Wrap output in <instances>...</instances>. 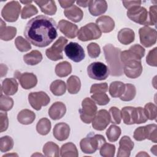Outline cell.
Returning <instances> with one entry per match:
<instances>
[{
	"label": "cell",
	"instance_id": "6da1fadb",
	"mask_svg": "<svg viewBox=\"0 0 157 157\" xmlns=\"http://www.w3.org/2000/svg\"><path fill=\"white\" fill-rule=\"evenodd\" d=\"M56 21L49 17L39 15L28 21L24 35L28 41L38 47L50 44L58 36Z\"/></svg>",
	"mask_w": 157,
	"mask_h": 157
},
{
	"label": "cell",
	"instance_id": "7a4b0ae2",
	"mask_svg": "<svg viewBox=\"0 0 157 157\" xmlns=\"http://www.w3.org/2000/svg\"><path fill=\"white\" fill-rule=\"evenodd\" d=\"M106 62L109 65L110 74L112 76H121L123 73V65L121 62V50L109 44L103 47Z\"/></svg>",
	"mask_w": 157,
	"mask_h": 157
},
{
	"label": "cell",
	"instance_id": "3957f363",
	"mask_svg": "<svg viewBox=\"0 0 157 157\" xmlns=\"http://www.w3.org/2000/svg\"><path fill=\"white\" fill-rule=\"evenodd\" d=\"M105 142L106 141L103 136L90 133L80 140V147L84 153L91 154L99 150Z\"/></svg>",
	"mask_w": 157,
	"mask_h": 157
},
{
	"label": "cell",
	"instance_id": "277c9868",
	"mask_svg": "<svg viewBox=\"0 0 157 157\" xmlns=\"http://www.w3.org/2000/svg\"><path fill=\"white\" fill-rule=\"evenodd\" d=\"M82 107L78 110L80 119L83 123L90 124L97 113V105L92 99L85 98L82 102Z\"/></svg>",
	"mask_w": 157,
	"mask_h": 157
},
{
	"label": "cell",
	"instance_id": "5b68a950",
	"mask_svg": "<svg viewBox=\"0 0 157 157\" xmlns=\"http://www.w3.org/2000/svg\"><path fill=\"white\" fill-rule=\"evenodd\" d=\"M133 137L137 141L148 139L154 143H156L157 125L156 124H150L137 128L134 132Z\"/></svg>",
	"mask_w": 157,
	"mask_h": 157
},
{
	"label": "cell",
	"instance_id": "8992f818",
	"mask_svg": "<svg viewBox=\"0 0 157 157\" xmlns=\"http://www.w3.org/2000/svg\"><path fill=\"white\" fill-rule=\"evenodd\" d=\"M102 32L96 24L90 23L80 28L77 33L78 39L83 42L98 39L101 37Z\"/></svg>",
	"mask_w": 157,
	"mask_h": 157
},
{
	"label": "cell",
	"instance_id": "52a82bcc",
	"mask_svg": "<svg viewBox=\"0 0 157 157\" xmlns=\"http://www.w3.org/2000/svg\"><path fill=\"white\" fill-rule=\"evenodd\" d=\"M88 76L94 80H103L110 74L109 67L101 62H93L87 67Z\"/></svg>",
	"mask_w": 157,
	"mask_h": 157
},
{
	"label": "cell",
	"instance_id": "ba28073f",
	"mask_svg": "<svg viewBox=\"0 0 157 157\" xmlns=\"http://www.w3.org/2000/svg\"><path fill=\"white\" fill-rule=\"evenodd\" d=\"M21 10V5L18 1H12L7 3L2 8L1 15L7 21L14 22L18 18Z\"/></svg>",
	"mask_w": 157,
	"mask_h": 157
},
{
	"label": "cell",
	"instance_id": "9c48e42d",
	"mask_svg": "<svg viewBox=\"0 0 157 157\" xmlns=\"http://www.w3.org/2000/svg\"><path fill=\"white\" fill-rule=\"evenodd\" d=\"M67 42V39L65 37H59L55 43L45 50V54L48 58L52 61H58L63 58V51Z\"/></svg>",
	"mask_w": 157,
	"mask_h": 157
},
{
	"label": "cell",
	"instance_id": "30bf717a",
	"mask_svg": "<svg viewBox=\"0 0 157 157\" xmlns=\"http://www.w3.org/2000/svg\"><path fill=\"white\" fill-rule=\"evenodd\" d=\"M145 50L144 47L139 44H135L131 46L129 50L121 52L120 53V59L123 64L131 60L140 61L144 56Z\"/></svg>",
	"mask_w": 157,
	"mask_h": 157
},
{
	"label": "cell",
	"instance_id": "8fae6325",
	"mask_svg": "<svg viewBox=\"0 0 157 157\" xmlns=\"http://www.w3.org/2000/svg\"><path fill=\"white\" fill-rule=\"evenodd\" d=\"M128 17L135 23L147 26L148 21V12L147 9L140 6H136L128 9Z\"/></svg>",
	"mask_w": 157,
	"mask_h": 157
},
{
	"label": "cell",
	"instance_id": "7c38bea8",
	"mask_svg": "<svg viewBox=\"0 0 157 157\" xmlns=\"http://www.w3.org/2000/svg\"><path fill=\"white\" fill-rule=\"evenodd\" d=\"M66 55L74 62L78 63L82 61L85 56L82 47L77 42H71L64 47Z\"/></svg>",
	"mask_w": 157,
	"mask_h": 157
},
{
	"label": "cell",
	"instance_id": "4fadbf2b",
	"mask_svg": "<svg viewBox=\"0 0 157 157\" xmlns=\"http://www.w3.org/2000/svg\"><path fill=\"white\" fill-rule=\"evenodd\" d=\"M28 101L31 106L36 110H40L42 106L47 105L50 99L44 91L31 92L28 94Z\"/></svg>",
	"mask_w": 157,
	"mask_h": 157
},
{
	"label": "cell",
	"instance_id": "5bb4252c",
	"mask_svg": "<svg viewBox=\"0 0 157 157\" xmlns=\"http://www.w3.org/2000/svg\"><path fill=\"white\" fill-rule=\"evenodd\" d=\"M140 44L145 47H150L155 44L157 39L156 29L148 26H144L139 30Z\"/></svg>",
	"mask_w": 157,
	"mask_h": 157
},
{
	"label": "cell",
	"instance_id": "9a60e30c",
	"mask_svg": "<svg viewBox=\"0 0 157 157\" xmlns=\"http://www.w3.org/2000/svg\"><path fill=\"white\" fill-rule=\"evenodd\" d=\"M110 121L109 113L105 109L99 110L97 112L92 121L93 128L98 131H103L109 125Z\"/></svg>",
	"mask_w": 157,
	"mask_h": 157
},
{
	"label": "cell",
	"instance_id": "2e32d148",
	"mask_svg": "<svg viewBox=\"0 0 157 157\" xmlns=\"http://www.w3.org/2000/svg\"><path fill=\"white\" fill-rule=\"evenodd\" d=\"M142 69L140 61L131 60L123 64V73L130 78L139 77L142 72Z\"/></svg>",
	"mask_w": 157,
	"mask_h": 157
},
{
	"label": "cell",
	"instance_id": "e0dca14e",
	"mask_svg": "<svg viewBox=\"0 0 157 157\" xmlns=\"http://www.w3.org/2000/svg\"><path fill=\"white\" fill-rule=\"evenodd\" d=\"M14 77L18 78L21 87L25 90H29L34 87L37 83V78L33 73H20L17 71L14 73Z\"/></svg>",
	"mask_w": 157,
	"mask_h": 157
},
{
	"label": "cell",
	"instance_id": "ac0fdd59",
	"mask_svg": "<svg viewBox=\"0 0 157 157\" xmlns=\"http://www.w3.org/2000/svg\"><path fill=\"white\" fill-rule=\"evenodd\" d=\"M134 144L129 136H123L119 142V148L117 157H129L131 150L134 148Z\"/></svg>",
	"mask_w": 157,
	"mask_h": 157
},
{
	"label": "cell",
	"instance_id": "d6986e66",
	"mask_svg": "<svg viewBox=\"0 0 157 157\" xmlns=\"http://www.w3.org/2000/svg\"><path fill=\"white\" fill-rule=\"evenodd\" d=\"M59 31L68 38H75L78 33V27L76 25L65 20H61L58 22Z\"/></svg>",
	"mask_w": 157,
	"mask_h": 157
},
{
	"label": "cell",
	"instance_id": "ffe728a7",
	"mask_svg": "<svg viewBox=\"0 0 157 157\" xmlns=\"http://www.w3.org/2000/svg\"><path fill=\"white\" fill-rule=\"evenodd\" d=\"M70 134V127L66 123H59L55 125L53 130V136L59 141L66 140Z\"/></svg>",
	"mask_w": 157,
	"mask_h": 157
},
{
	"label": "cell",
	"instance_id": "44dd1931",
	"mask_svg": "<svg viewBox=\"0 0 157 157\" xmlns=\"http://www.w3.org/2000/svg\"><path fill=\"white\" fill-rule=\"evenodd\" d=\"M96 24L99 27L101 32L104 33H110L115 28L114 20L109 16L103 15L96 20Z\"/></svg>",
	"mask_w": 157,
	"mask_h": 157
},
{
	"label": "cell",
	"instance_id": "7402d4cb",
	"mask_svg": "<svg viewBox=\"0 0 157 157\" xmlns=\"http://www.w3.org/2000/svg\"><path fill=\"white\" fill-rule=\"evenodd\" d=\"M66 107L64 103L61 102H54L48 109L50 117L54 120L61 119L66 113Z\"/></svg>",
	"mask_w": 157,
	"mask_h": 157
},
{
	"label": "cell",
	"instance_id": "603a6c76",
	"mask_svg": "<svg viewBox=\"0 0 157 157\" xmlns=\"http://www.w3.org/2000/svg\"><path fill=\"white\" fill-rule=\"evenodd\" d=\"M107 9L105 1H90L88 9L93 16H98L104 13Z\"/></svg>",
	"mask_w": 157,
	"mask_h": 157
},
{
	"label": "cell",
	"instance_id": "cb8c5ba5",
	"mask_svg": "<svg viewBox=\"0 0 157 157\" xmlns=\"http://www.w3.org/2000/svg\"><path fill=\"white\" fill-rule=\"evenodd\" d=\"M18 88V84L15 78H5L2 83L1 94H2V91H3L6 95H7V96L13 95L17 92Z\"/></svg>",
	"mask_w": 157,
	"mask_h": 157
},
{
	"label": "cell",
	"instance_id": "d4e9b609",
	"mask_svg": "<svg viewBox=\"0 0 157 157\" xmlns=\"http://www.w3.org/2000/svg\"><path fill=\"white\" fill-rule=\"evenodd\" d=\"M64 14L66 18L73 22L77 23L81 21L83 17V11L75 5L64 10Z\"/></svg>",
	"mask_w": 157,
	"mask_h": 157
},
{
	"label": "cell",
	"instance_id": "484cf974",
	"mask_svg": "<svg viewBox=\"0 0 157 157\" xmlns=\"http://www.w3.org/2000/svg\"><path fill=\"white\" fill-rule=\"evenodd\" d=\"M117 38L121 44L128 45L134 40L135 33L134 31L130 28H123L118 33Z\"/></svg>",
	"mask_w": 157,
	"mask_h": 157
},
{
	"label": "cell",
	"instance_id": "4316f807",
	"mask_svg": "<svg viewBox=\"0 0 157 157\" xmlns=\"http://www.w3.org/2000/svg\"><path fill=\"white\" fill-rule=\"evenodd\" d=\"M1 20L0 38L2 40L8 41L12 40L17 34V29L13 26H7L2 19Z\"/></svg>",
	"mask_w": 157,
	"mask_h": 157
},
{
	"label": "cell",
	"instance_id": "83f0119b",
	"mask_svg": "<svg viewBox=\"0 0 157 157\" xmlns=\"http://www.w3.org/2000/svg\"><path fill=\"white\" fill-rule=\"evenodd\" d=\"M41 11L46 15H53L55 14L57 7L54 1H35Z\"/></svg>",
	"mask_w": 157,
	"mask_h": 157
},
{
	"label": "cell",
	"instance_id": "f1b7e54d",
	"mask_svg": "<svg viewBox=\"0 0 157 157\" xmlns=\"http://www.w3.org/2000/svg\"><path fill=\"white\" fill-rule=\"evenodd\" d=\"M36 118V114L29 109L21 110L17 115V120L23 124H31Z\"/></svg>",
	"mask_w": 157,
	"mask_h": 157
},
{
	"label": "cell",
	"instance_id": "f546056e",
	"mask_svg": "<svg viewBox=\"0 0 157 157\" xmlns=\"http://www.w3.org/2000/svg\"><path fill=\"white\" fill-rule=\"evenodd\" d=\"M42 59V55L38 50H32L23 56V61L28 65H36Z\"/></svg>",
	"mask_w": 157,
	"mask_h": 157
},
{
	"label": "cell",
	"instance_id": "4dcf8cb0",
	"mask_svg": "<svg viewBox=\"0 0 157 157\" xmlns=\"http://www.w3.org/2000/svg\"><path fill=\"white\" fill-rule=\"evenodd\" d=\"M125 90V84L120 81L112 82L109 86V91L112 98H118L122 96Z\"/></svg>",
	"mask_w": 157,
	"mask_h": 157
},
{
	"label": "cell",
	"instance_id": "1f68e13d",
	"mask_svg": "<svg viewBox=\"0 0 157 157\" xmlns=\"http://www.w3.org/2000/svg\"><path fill=\"white\" fill-rule=\"evenodd\" d=\"M60 156L62 157H77L78 153L75 145L72 142H67L63 145L60 149Z\"/></svg>",
	"mask_w": 157,
	"mask_h": 157
},
{
	"label": "cell",
	"instance_id": "d6a6232c",
	"mask_svg": "<svg viewBox=\"0 0 157 157\" xmlns=\"http://www.w3.org/2000/svg\"><path fill=\"white\" fill-rule=\"evenodd\" d=\"M55 74L59 77H64L72 72V66L70 63L65 61L58 63L55 66Z\"/></svg>",
	"mask_w": 157,
	"mask_h": 157
},
{
	"label": "cell",
	"instance_id": "836d02e7",
	"mask_svg": "<svg viewBox=\"0 0 157 157\" xmlns=\"http://www.w3.org/2000/svg\"><path fill=\"white\" fill-rule=\"evenodd\" d=\"M81 82L76 75H71L67 80V89L71 94H77L80 90Z\"/></svg>",
	"mask_w": 157,
	"mask_h": 157
},
{
	"label": "cell",
	"instance_id": "e575fe53",
	"mask_svg": "<svg viewBox=\"0 0 157 157\" xmlns=\"http://www.w3.org/2000/svg\"><path fill=\"white\" fill-rule=\"evenodd\" d=\"M42 151L45 156L58 157L59 156V147L53 142H47L44 145Z\"/></svg>",
	"mask_w": 157,
	"mask_h": 157
},
{
	"label": "cell",
	"instance_id": "d590c367",
	"mask_svg": "<svg viewBox=\"0 0 157 157\" xmlns=\"http://www.w3.org/2000/svg\"><path fill=\"white\" fill-rule=\"evenodd\" d=\"M50 90L54 95L57 96H62L66 92V85L64 81L61 80H56L51 83Z\"/></svg>",
	"mask_w": 157,
	"mask_h": 157
},
{
	"label": "cell",
	"instance_id": "8d00e7d4",
	"mask_svg": "<svg viewBox=\"0 0 157 157\" xmlns=\"http://www.w3.org/2000/svg\"><path fill=\"white\" fill-rule=\"evenodd\" d=\"M51 129V122L47 118H42L39 120L36 125V130L39 134L45 136Z\"/></svg>",
	"mask_w": 157,
	"mask_h": 157
},
{
	"label": "cell",
	"instance_id": "74e56055",
	"mask_svg": "<svg viewBox=\"0 0 157 157\" xmlns=\"http://www.w3.org/2000/svg\"><path fill=\"white\" fill-rule=\"evenodd\" d=\"M134 107L127 106L122 108L121 111V116L123 118V122L126 124H133V113H134Z\"/></svg>",
	"mask_w": 157,
	"mask_h": 157
},
{
	"label": "cell",
	"instance_id": "f35d334b",
	"mask_svg": "<svg viewBox=\"0 0 157 157\" xmlns=\"http://www.w3.org/2000/svg\"><path fill=\"white\" fill-rule=\"evenodd\" d=\"M136 94V89L134 85L131 83L125 84V90L122 94L120 96V99L123 101H130L132 100Z\"/></svg>",
	"mask_w": 157,
	"mask_h": 157
},
{
	"label": "cell",
	"instance_id": "ab89813d",
	"mask_svg": "<svg viewBox=\"0 0 157 157\" xmlns=\"http://www.w3.org/2000/svg\"><path fill=\"white\" fill-rule=\"evenodd\" d=\"M121 129L120 127L112 124L109 126V128L107 129L105 134L107 136V137L108 140L110 142H116L118 139L120 137L121 135Z\"/></svg>",
	"mask_w": 157,
	"mask_h": 157
},
{
	"label": "cell",
	"instance_id": "60d3db41",
	"mask_svg": "<svg viewBox=\"0 0 157 157\" xmlns=\"http://www.w3.org/2000/svg\"><path fill=\"white\" fill-rule=\"evenodd\" d=\"M147 120L148 118L142 107H134L133 113V120L134 124L144 123L147 121Z\"/></svg>",
	"mask_w": 157,
	"mask_h": 157
},
{
	"label": "cell",
	"instance_id": "b9f144b4",
	"mask_svg": "<svg viewBox=\"0 0 157 157\" xmlns=\"http://www.w3.org/2000/svg\"><path fill=\"white\" fill-rule=\"evenodd\" d=\"M13 140L9 136H5L0 139V150L1 152H7L12 149Z\"/></svg>",
	"mask_w": 157,
	"mask_h": 157
},
{
	"label": "cell",
	"instance_id": "7bdbcfd3",
	"mask_svg": "<svg viewBox=\"0 0 157 157\" xmlns=\"http://www.w3.org/2000/svg\"><path fill=\"white\" fill-rule=\"evenodd\" d=\"M15 44L17 48L21 52H26L31 48L30 42L21 36H18L15 40Z\"/></svg>",
	"mask_w": 157,
	"mask_h": 157
},
{
	"label": "cell",
	"instance_id": "ee69618b",
	"mask_svg": "<svg viewBox=\"0 0 157 157\" xmlns=\"http://www.w3.org/2000/svg\"><path fill=\"white\" fill-rule=\"evenodd\" d=\"M100 155L104 157H113L115 152V146L105 142L99 148Z\"/></svg>",
	"mask_w": 157,
	"mask_h": 157
},
{
	"label": "cell",
	"instance_id": "f6af8a7d",
	"mask_svg": "<svg viewBox=\"0 0 157 157\" xmlns=\"http://www.w3.org/2000/svg\"><path fill=\"white\" fill-rule=\"evenodd\" d=\"M13 105V100L12 98L1 94L0 97V109L1 111L7 112L10 110Z\"/></svg>",
	"mask_w": 157,
	"mask_h": 157
},
{
	"label": "cell",
	"instance_id": "bcb514c9",
	"mask_svg": "<svg viewBox=\"0 0 157 157\" xmlns=\"http://www.w3.org/2000/svg\"><path fill=\"white\" fill-rule=\"evenodd\" d=\"M144 110L148 119L150 120H156L157 112L155 104L151 102H148L145 105Z\"/></svg>",
	"mask_w": 157,
	"mask_h": 157
},
{
	"label": "cell",
	"instance_id": "7dc6e473",
	"mask_svg": "<svg viewBox=\"0 0 157 157\" xmlns=\"http://www.w3.org/2000/svg\"><path fill=\"white\" fill-rule=\"evenodd\" d=\"M38 13V10L33 4H28L26 5L21 10V18L22 19L28 18Z\"/></svg>",
	"mask_w": 157,
	"mask_h": 157
},
{
	"label": "cell",
	"instance_id": "c3c4849f",
	"mask_svg": "<svg viewBox=\"0 0 157 157\" xmlns=\"http://www.w3.org/2000/svg\"><path fill=\"white\" fill-rule=\"evenodd\" d=\"M91 98L96 104L99 105H105L110 101V98L105 93H94L91 96Z\"/></svg>",
	"mask_w": 157,
	"mask_h": 157
},
{
	"label": "cell",
	"instance_id": "681fc988",
	"mask_svg": "<svg viewBox=\"0 0 157 157\" xmlns=\"http://www.w3.org/2000/svg\"><path fill=\"white\" fill-rule=\"evenodd\" d=\"M109 115L110 117V121L112 124H117L121 123V111L116 107H112L109 109Z\"/></svg>",
	"mask_w": 157,
	"mask_h": 157
},
{
	"label": "cell",
	"instance_id": "f907efd6",
	"mask_svg": "<svg viewBox=\"0 0 157 157\" xmlns=\"http://www.w3.org/2000/svg\"><path fill=\"white\" fill-rule=\"evenodd\" d=\"M87 52L88 55L92 58H98L101 53V48L98 44L95 42H91L87 46Z\"/></svg>",
	"mask_w": 157,
	"mask_h": 157
},
{
	"label": "cell",
	"instance_id": "816d5d0a",
	"mask_svg": "<svg viewBox=\"0 0 157 157\" xmlns=\"http://www.w3.org/2000/svg\"><path fill=\"white\" fill-rule=\"evenodd\" d=\"M108 90V85L107 83H95L91 85L90 88V93H105Z\"/></svg>",
	"mask_w": 157,
	"mask_h": 157
},
{
	"label": "cell",
	"instance_id": "f5cc1de1",
	"mask_svg": "<svg viewBox=\"0 0 157 157\" xmlns=\"http://www.w3.org/2000/svg\"><path fill=\"white\" fill-rule=\"evenodd\" d=\"M156 54H157V47H155L153 49L151 50L148 52L146 57V62L148 65L151 66H154V67H156L157 66Z\"/></svg>",
	"mask_w": 157,
	"mask_h": 157
},
{
	"label": "cell",
	"instance_id": "db71d44e",
	"mask_svg": "<svg viewBox=\"0 0 157 157\" xmlns=\"http://www.w3.org/2000/svg\"><path fill=\"white\" fill-rule=\"evenodd\" d=\"M156 9L157 6L156 5L152 6L150 7L149 10V18L147 21V26L156 25Z\"/></svg>",
	"mask_w": 157,
	"mask_h": 157
},
{
	"label": "cell",
	"instance_id": "11a10c76",
	"mask_svg": "<svg viewBox=\"0 0 157 157\" xmlns=\"http://www.w3.org/2000/svg\"><path fill=\"white\" fill-rule=\"evenodd\" d=\"M9 126V120L7 113H0V131L3 132L7 129Z\"/></svg>",
	"mask_w": 157,
	"mask_h": 157
},
{
	"label": "cell",
	"instance_id": "9f6ffc18",
	"mask_svg": "<svg viewBox=\"0 0 157 157\" xmlns=\"http://www.w3.org/2000/svg\"><path fill=\"white\" fill-rule=\"evenodd\" d=\"M123 6L127 9H130L132 7L136 6H140L142 1H122Z\"/></svg>",
	"mask_w": 157,
	"mask_h": 157
},
{
	"label": "cell",
	"instance_id": "6f0895ef",
	"mask_svg": "<svg viewBox=\"0 0 157 157\" xmlns=\"http://www.w3.org/2000/svg\"><path fill=\"white\" fill-rule=\"evenodd\" d=\"M61 7L64 9H68L74 5V1H58Z\"/></svg>",
	"mask_w": 157,
	"mask_h": 157
},
{
	"label": "cell",
	"instance_id": "680465c9",
	"mask_svg": "<svg viewBox=\"0 0 157 157\" xmlns=\"http://www.w3.org/2000/svg\"><path fill=\"white\" fill-rule=\"evenodd\" d=\"M7 70H8V68L6 65H4L3 64H1V77L6 75Z\"/></svg>",
	"mask_w": 157,
	"mask_h": 157
},
{
	"label": "cell",
	"instance_id": "91938a15",
	"mask_svg": "<svg viewBox=\"0 0 157 157\" xmlns=\"http://www.w3.org/2000/svg\"><path fill=\"white\" fill-rule=\"evenodd\" d=\"M77 5L82 7H86L89 6L90 1H76Z\"/></svg>",
	"mask_w": 157,
	"mask_h": 157
},
{
	"label": "cell",
	"instance_id": "94428289",
	"mask_svg": "<svg viewBox=\"0 0 157 157\" xmlns=\"http://www.w3.org/2000/svg\"><path fill=\"white\" fill-rule=\"evenodd\" d=\"M156 147H157V145H154L153 146V147H151V151L155 155H157V149H156Z\"/></svg>",
	"mask_w": 157,
	"mask_h": 157
},
{
	"label": "cell",
	"instance_id": "6125c7cd",
	"mask_svg": "<svg viewBox=\"0 0 157 157\" xmlns=\"http://www.w3.org/2000/svg\"><path fill=\"white\" fill-rule=\"evenodd\" d=\"M149 156V155H148L147 153H146L145 151H140L139 154H137V155H136V156Z\"/></svg>",
	"mask_w": 157,
	"mask_h": 157
},
{
	"label": "cell",
	"instance_id": "be15d7a7",
	"mask_svg": "<svg viewBox=\"0 0 157 157\" xmlns=\"http://www.w3.org/2000/svg\"><path fill=\"white\" fill-rule=\"evenodd\" d=\"M22 4H26V5H28V4H31V3H32L33 2V1H20Z\"/></svg>",
	"mask_w": 157,
	"mask_h": 157
}]
</instances>
